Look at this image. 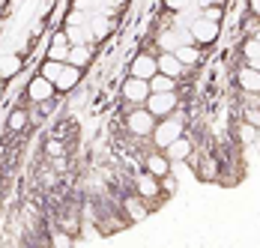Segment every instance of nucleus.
Listing matches in <instances>:
<instances>
[{"instance_id": "f257e3e1", "label": "nucleus", "mask_w": 260, "mask_h": 248, "mask_svg": "<svg viewBox=\"0 0 260 248\" xmlns=\"http://www.w3.org/2000/svg\"><path fill=\"white\" fill-rule=\"evenodd\" d=\"M150 138H153V144H156V149L171 147V144H174L177 138H182V123H180V117H177V114H171V117L158 120Z\"/></svg>"}, {"instance_id": "f03ea898", "label": "nucleus", "mask_w": 260, "mask_h": 248, "mask_svg": "<svg viewBox=\"0 0 260 248\" xmlns=\"http://www.w3.org/2000/svg\"><path fill=\"white\" fill-rule=\"evenodd\" d=\"M156 117L147 111V105H138L135 111H129V117H126V129H129L135 138H150L153 135V129H156Z\"/></svg>"}, {"instance_id": "7ed1b4c3", "label": "nucleus", "mask_w": 260, "mask_h": 248, "mask_svg": "<svg viewBox=\"0 0 260 248\" xmlns=\"http://www.w3.org/2000/svg\"><path fill=\"white\" fill-rule=\"evenodd\" d=\"M147 105V111L156 117V120H165V117H171V114H177V90H168V93H150V99L144 102Z\"/></svg>"}, {"instance_id": "20e7f679", "label": "nucleus", "mask_w": 260, "mask_h": 248, "mask_svg": "<svg viewBox=\"0 0 260 248\" xmlns=\"http://www.w3.org/2000/svg\"><path fill=\"white\" fill-rule=\"evenodd\" d=\"M120 93H123V99L129 102V105H144V102L150 99V81L147 78H138V75H129L126 81H123V87H120Z\"/></svg>"}, {"instance_id": "39448f33", "label": "nucleus", "mask_w": 260, "mask_h": 248, "mask_svg": "<svg viewBox=\"0 0 260 248\" xmlns=\"http://www.w3.org/2000/svg\"><path fill=\"white\" fill-rule=\"evenodd\" d=\"M188 33H191V42H194V45H212V42H215V36H218V24L201 15L198 21H191Z\"/></svg>"}, {"instance_id": "423d86ee", "label": "nucleus", "mask_w": 260, "mask_h": 248, "mask_svg": "<svg viewBox=\"0 0 260 248\" xmlns=\"http://www.w3.org/2000/svg\"><path fill=\"white\" fill-rule=\"evenodd\" d=\"M135 189L144 200H153L156 195H161V179L156 174H150V171H144V174L135 176Z\"/></svg>"}, {"instance_id": "0eeeda50", "label": "nucleus", "mask_w": 260, "mask_h": 248, "mask_svg": "<svg viewBox=\"0 0 260 248\" xmlns=\"http://www.w3.org/2000/svg\"><path fill=\"white\" fill-rule=\"evenodd\" d=\"M54 90H57L54 81H48L45 75H39V78H33V81L27 84V96L33 102H48L54 96Z\"/></svg>"}, {"instance_id": "6e6552de", "label": "nucleus", "mask_w": 260, "mask_h": 248, "mask_svg": "<svg viewBox=\"0 0 260 248\" xmlns=\"http://www.w3.org/2000/svg\"><path fill=\"white\" fill-rule=\"evenodd\" d=\"M158 72V60L153 54H138L135 60H132V75H138V78H153Z\"/></svg>"}, {"instance_id": "1a4fd4ad", "label": "nucleus", "mask_w": 260, "mask_h": 248, "mask_svg": "<svg viewBox=\"0 0 260 248\" xmlns=\"http://www.w3.org/2000/svg\"><path fill=\"white\" fill-rule=\"evenodd\" d=\"M236 84L242 87V93H260V72L245 63V66L236 72Z\"/></svg>"}, {"instance_id": "9d476101", "label": "nucleus", "mask_w": 260, "mask_h": 248, "mask_svg": "<svg viewBox=\"0 0 260 248\" xmlns=\"http://www.w3.org/2000/svg\"><path fill=\"white\" fill-rule=\"evenodd\" d=\"M156 60H158V72H161V75H171V78H180L182 69H185V66L180 63V57H177L174 51H161Z\"/></svg>"}, {"instance_id": "9b49d317", "label": "nucleus", "mask_w": 260, "mask_h": 248, "mask_svg": "<svg viewBox=\"0 0 260 248\" xmlns=\"http://www.w3.org/2000/svg\"><path fill=\"white\" fill-rule=\"evenodd\" d=\"M123 209L129 212V222H135V224H141L144 219H147V203H144L141 195H129V198H123Z\"/></svg>"}, {"instance_id": "f8f14e48", "label": "nucleus", "mask_w": 260, "mask_h": 248, "mask_svg": "<svg viewBox=\"0 0 260 248\" xmlns=\"http://www.w3.org/2000/svg\"><path fill=\"white\" fill-rule=\"evenodd\" d=\"M78 81H81V69H78V66H72V63H63V69H60V75H57L54 87H57V90H72Z\"/></svg>"}, {"instance_id": "ddd939ff", "label": "nucleus", "mask_w": 260, "mask_h": 248, "mask_svg": "<svg viewBox=\"0 0 260 248\" xmlns=\"http://www.w3.org/2000/svg\"><path fill=\"white\" fill-rule=\"evenodd\" d=\"M191 152H194V147H191V141H188V138H177L171 147H165V156H168L171 162H185Z\"/></svg>"}, {"instance_id": "4468645a", "label": "nucleus", "mask_w": 260, "mask_h": 248, "mask_svg": "<svg viewBox=\"0 0 260 248\" xmlns=\"http://www.w3.org/2000/svg\"><path fill=\"white\" fill-rule=\"evenodd\" d=\"M147 171L156 174V176L171 174V159H168L165 152H150V156H147Z\"/></svg>"}, {"instance_id": "2eb2a0df", "label": "nucleus", "mask_w": 260, "mask_h": 248, "mask_svg": "<svg viewBox=\"0 0 260 248\" xmlns=\"http://www.w3.org/2000/svg\"><path fill=\"white\" fill-rule=\"evenodd\" d=\"M69 48H72V45H69V36H66V33H57V36H54V45L48 48V57L66 63V60H69Z\"/></svg>"}, {"instance_id": "dca6fc26", "label": "nucleus", "mask_w": 260, "mask_h": 248, "mask_svg": "<svg viewBox=\"0 0 260 248\" xmlns=\"http://www.w3.org/2000/svg\"><path fill=\"white\" fill-rule=\"evenodd\" d=\"M90 60H93V48L84 42V45H72V48H69V60H66V63H72V66L81 69V66H87Z\"/></svg>"}, {"instance_id": "f3484780", "label": "nucleus", "mask_w": 260, "mask_h": 248, "mask_svg": "<svg viewBox=\"0 0 260 248\" xmlns=\"http://www.w3.org/2000/svg\"><path fill=\"white\" fill-rule=\"evenodd\" d=\"M242 57H245V63H248L251 69H257L260 72V42L254 39V36L242 45Z\"/></svg>"}, {"instance_id": "a211bd4d", "label": "nucleus", "mask_w": 260, "mask_h": 248, "mask_svg": "<svg viewBox=\"0 0 260 248\" xmlns=\"http://www.w3.org/2000/svg\"><path fill=\"white\" fill-rule=\"evenodd\" d=\"M150 90H153V93H168V90H177V78L156 72L153 78H150Z\"/></svg>"}, {"instance_id": "6ab92c4d", "label": "nucleus", "mask_w": 260, "mask_h": 248, "mask_svg": "<svg viewBox=\"0 0 260 248\" xmlns=\"http://www.w3.org/2000/svg\"><path fill=\"white\" fill-rule=\"evenodd\" d=\"M174 54L180 57L182 66H198V63H201V51L194 48V45H180V48L174 51Z\"/></svg>"}, {"instance_id": "aec40b11", "label": "nucleus", "mask_w": 260, "mask_h": 248, "mask_svg": "<svg viewBox=\"0 0 260 248\" xmlns=\"http://www.w3.org/2000/svg\"><path fill=\"white\" fill-rule=\"evenodd\" d=\"M198 176H201V179H215V176H218V165H215V159H212V156H201Z\"/></svg>"}, {"instance_id": "412c9836", "label": "nucleus", "mask_w": 260, "mask_h": 248, "mask_svg": "<svg viewBox=\"0 0 260 248\" xmlns=\"http://www.w3.org/2000/svg\"><path fill=\"white\" fill-rule=\"evenodd\" d=\"M21 69V60L18 57H3L0 60V78H9L12 72H18Z\"/></svg>"}, {"instance_id": "4be33fe9", "label": "nucleus", "mask_w": 260, "mask_h": 248, "mask_svg": "<svg viewBox=\"0 0 260 248\" xmlns=\"http://www.w3.org/2000/svg\"><path fill=\"white\" fill-rule=\"evenodd\" d=\"M158 48L161 51H177L180 48V39H177L171 30H165V33H158Z\"/></svg>"}, {"instance_id": "5701e85b", "label": "nucleus", "mask_w": 260, "mask_h": 248, "mask_svg": "<svg viewBox=\"0 0 260 248\" xmlns=\"http://www.w3.org/2000/svg\"><path fill=\"white\" fill-rule=\"evenodd\" d=\"M24 126H27V114H24V111H12V114H9V123H6V129L21 132Z\"/></svg>"}, {"instance_id": "b1692460", "label": "nucleus", "mask_w": 260, "mask_h": 248, "mask_svg": "<svg viewBox=\"0 0 260 248\" xmlns=\"http://www.w3.org/2000/svg\"><path fill=\"white\" fill-rule=\"evenodd\" d=\"M66 36H69V42H75V45H84V42H87V30H81L78 24L66 27Z\"/></svg>"}, {"instance_id": "393cba45", "label": "nucleus", "mask_w": 260, "mask_h": 248, "mask_svg": "<svg viewBox=\"0 0 260 248\" xmlns=\"http://www.w3.org/2000/svg\"><path fill=\"white\" fill-rule=\"evenodd\" d=\"M60 69H63V63H60V60H48V63L42 66V75H45L48 81H57V75H60Z\"/></svg>"}, {"instance_id": "a878e982", "label": "nucleus", "mask_w": 260, "mask_h": 248, "mask_svg": "<svg viewBox=\"0 0 260 248\" xmlns=\"http://www.w3.org/2000/svg\"><path fill=\"white\" fill-rule=\"evenodd\" d=\"M158 179H161V192H165V195H174V192H177V176L165 174V176H158Z\"/></svg>"}, {"instance_id": "bb28decb", "label": "nucleus", "mask_w": 260, "mask_h": 248, "mask_svg": "<svg viewBox=\"0 0 260 248\" xmlns=\"http://www.w3.org/2000/svg\"><path fill=\"white\" fill-rule=\"evenodd\" d=\"M239 138H242L245 144H251V141L257 138V132H254V126H251V123H242V126H239Z\"/></svg>"}, {"instance_id": "cd10ccee", "label": "nucleus", "mask_w": 260, "mask_h": 248, "mask_svg": "<svg viewBox=\"0 0 260 248\" xmlns=\"http://www.w3.org/2000/svg\"><path fill=\"white\" fill-rule=\"evenodd\" d=\"M245 123H251L254 129H260V111H257V108L245 105Z\"/></svg>"}, {"instance_id": "c85d7f7f", "label": "nucleus", "mask_w": 260, "mask_h": 248, "mask_svg": "<svg viewBox=\"0 0 260 248\" xmlns=\"http://www.w3.org/2000/svg\"><path fill=\"white\" fill-rule=\"evenodd\" d=\"M204 18H209V21L218 24V21H221V9H218V6H207V9H204Z\"/></svg>"}, {"instance_id": "c756f323", "label": "nucleus", "mask_w": 260, "mask_h": 248, "mask_svg": "<svg viewBox=\"0 0 260 248\" xmlns=\"http://www.w3.org/2000/svg\"><path fill=\"white\" fill-rule=\"evenodd\" d=\"M45 152L57 159V156H63V144H60V141H48V144H45Z\"/></svg>"}, {"instance_id": "7c9ffc66", "label": "nucleus", "mask_w": 260, "mask_h": 248, "mask_svg": "<svg viewBox=\"0 0 260 248\" xmlns=\"http://www.w3.org/2000/svg\"><path fill=\"white\" fill-rule=\"evenodd\" d=\"M188 3H191V0H165V6H168V9H174V12H180V9H185Z\"/></svg>"}, {"instance_id": "2f4dec72", "label": "nucleus", "mask_w": 260, "mask_h": 248, "mask_svg": "<svg viewBox=\"0 0 260 248\" xmlns=\"http://www.w3.org/2000/svg\"><path fill=\"white\" fill-rule=\"evenodd\" d=\"M69 24H81V12H72V15L66 18V27H69Z\"/></svg>"}, {"instance_id": "473e14b6", "label": "nucleus", "mask_w": 260, "mask_h": 248, "mask_svg": "<svg viewBox=\"0 0 260 248\" xmlns=\"http://www.w3.org/2000/svg\"><path fill=\"white\" fill-rule=\"evenodd\" d=\"M248 6H251V15H260V0H248Z\"/></svg>"}, {"instance_id": "72a5a7b5", "label": "nucleus", "mask_w": 260, "mask_h": 248, "mask_svg": "<svg viewBox=\"0 0 260 248\" xmlns=\"http://www.w3.org/2000/svg\"><path fill=\"white\" fill-rule=\"evenodd\" d=\"M254 39H257V42H260V27H257V30H254Z\"/></svg>"}, {"instance_id": "f704fd0d", "label": "nucleus", "mask_w": 260, "mask_h": 248, "mask_svg": "<svg viewBox=\"0 0 260 248\" xmlns=\"http://www.w3.org/2000/svg\"><path fill=\"white\" fill-rule=\"evenodd\" d=\"M0 87H3V84H0Z\"/></svg>"}]
</instances>
